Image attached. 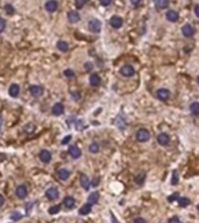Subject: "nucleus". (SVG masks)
Listing matches in <instances>:
<instances>
[{
	"instance_id": "f8f14e48",
	"label": "nucleus",
	"mask_w": 199,
	"mask_h": 223,
	"mask_svg": "<svg viewBox=\"0 0 199 223\" xmlns=\"http://www.w3.org/2000/svg\"><path fill=\"white\" fill-rule=\"evenodd\" d=\"M39 158L41 159L42 163H49L50 160H51V153L48 151V150H42L41 152H40V155H39Z\"/></svg>"
},
{
	"instance_id": "9b49d317",
	"label": "nucleus",
	"mask_w": 199,
	"mask_h": 223,
	"mask_svg": "<svg viewBox=\"0 0 199 223\" xmlns=\"http://www.w3.org/2000/svg\"><path fill=\"white\" fill-rule=\"evenodd\" d=\"M15 195L19 198V199H25L27 196V187L25 185H20L16 187L15 190Z\"/></svg>"
},
{
	"instance_id": "09e8293b",
	"label": "nucleus",
	"mask_w": 199,
	"mask_h": 223,
	"mask_svg": "<svg viewBox=\"0 0 199 223\" xmlns=\"http://www.w3.org/2000/svg\"><path fill=\"white\" fill-rule=\"evenodd\" d=\"M1 126H2V119L0 116V129H1Z\"/></svg>"
},
{
	"instance_id": "0eeeda50",
	"label": "nucleus",
	"mask_w": 199,
	"mask_h": 223,
	"mask_svg": "<svg viewBox=\"0 0 199 223\" xmlns=\"http://www.w3.org/2000/svg\"><path fill=\"white\" fill-rule=\"evenodd\" d=\"M169 142H170V137H169V135L165 134V133H161V134L157 136V143H158L159 145H162V147L168 145Z\"/></svg>"
},
{
	"instance_id": "3c124183",
	"label": "nucleus",
	"mask_w": 199,
	"mask_h": 223,
	"mask_svg": "<svg viewBox=\"0 0 199 223\" xmlns=\"http://www.w3.org/2000/svg\"><path fill=\"white\" fill-rule=\"evenodd\" d=\"M197 80H198V84H199V76H198V79H197Z\"/></svg>"
},
{
	"instance_id": "ddd939ff",
	"label": "nucleus",
	"mask_w": 199,
	"mask_h": 223,
	"mask_svg": "<svg viewBox=\"0 0 199 223\" xmlns=\"http://www.w3.org/2000/svg\"><path fill=\"white\" fill-rule=\"evenodd\" d=\"M69 155H70L72 158L77 159V158H79V157L82 156V151H80V149L78 148V147L73 145V147H70V148H69Z\"/></svg>"
},
{
	"instance_id": "4be33fe9",
	"label": "nucleus",
	"mask_w": 199,
	"mask_h": 223,
	"mask_svg": "<svg viewBox=\"0 0 199 223\" xmlns=\"http://www.w3.org/2000/svg\"><path fill=\"white\" fill-rule=\"evenodd\" d=\"M57 176H58V178L61 180H66L70 177V172L66 170V169H61V170H58V172H57Z\"/></svg>"
},
{
	"instance_id": "a18cd8bd",
	"label": "nucleus",
	"mask_w": 199,
	"mask_h": 223,
	"mask_svg": "<svg viewBox=\"0 0 199 223\" xmlns=\"http://www.w3.org/2000/svg\"><path fill=\"white\" fill-rule=\"evenodd\" d=\"M130 2H132L134 6H137V5L141 2V0H130Z\"/></svg>"
},
{
	"instance_id": "c756f323",
	"label": "nucleus",
	"mask_w": 199,
	"mask_h": 223,
	"mask_svg": "<svg viewBox=\"0 0 199 223\" xmlns=\"http://www.w3.org/2000/svg\"><path fill=\"white\" fill-rule=\"evenodd\" d=\"M89 151H90L91 153H97V152H99V145H98L97 143H91L90 147H89Z\"/></svg>"
},
{
	"instance_id": "c03bdc74",
	"label": "nucleus",
	"mask_w": 199,
	"mask_h": 223,
	"mask_svg": "<svg viewBox=\"0 0 199 223\" xmlns=\"http://www.w3.org/2000/svg\"><path fill=\"white\" fill-rule=\"evenodd\" d=\"M195 14L199 18V5H196V6H195Z\"/></svg>"
},
{
	"instance_id": "7c9ffc66",
	"label": "nucleus",
	"mask_w": 199,
	"mask_h": 223,
	"mask_svg": "<svg viewBox=\"0 0 199 223\" xmlns=\"http://www.w3.org/2000/svg\"><path fill=\"white\" fill-rule=\"evenodd\" d=\"M89 0H75V5H76V7L78 8V10H80V8H83L84 6H85V4Z\"/></svg>"
},
{
	"instance_id": "5701e85b",
	"label": "nucleus",
	"mask_w": 199,
	"mask_h": 223,
	"mask_svg": "<svg viewBox=\"0 0 199 223\" xmlns=\"http://www.w3.org/2000/svg\"><path fill=\"white\" fill-rule=\"evenodd\" d=\"M100 77H99V74L97 73H92L91 76H90V84L92 86H98L99 84H100Z\"/></svg>"
},
{
	"instance_id": "de8ad7c7",
	"label": "nucleus",
	"mask_w": 199,
	"mask_h": 223,
	"mask_svg": "<svg viewBox=\"0 0 199 223\" xmlns=\"http://www.w3.org/2000/svg\"><path fill=\"white\" fill-rule=\"evenodd\" d=\"M77 92H73L72 93V96L75 98V99H79V94H76Z\"/></svg>"
},
{
	"instance_id": "f257e3e1",
	"label": "nucleus",
	"mask_w": 199,
	"mask_h": 223,
	"mask_svg": "<svg viewBox=\"0 0 199 223\" xmlns=\"http://www.w3.org/2000/svg\"><path fill=\"white\" fill-rule=\"evenodd\" d=\"M149 138H150V134H149V131L147 130L146 128H141V129H139L136 131V139L139 142H141V143L148 142Z\"/></svg>"
},
{
	"instance_id": "6ab92c4d",
	"label": "nucleus",
	"mask_w": 199,
	"mask_h": 223,
	"mask_svg": "<svg viewBox=\"0 0 199 223\" xmlns=\"http://www.w3.org/2000/svg\"><path fill=\"white\" fill-rule=\"evenodd\" d=\"M167 19H168V21H170V22H176L178 20V18H179V15H178V13L176 11H168L167 12Z\"/></svg>"
},
{
	"instance_id": "9d476101",
	"label": "nucleus",
	"mask_w": 199,
	"mask_h": 223,
	"mask_svg": "<svg viewBox=\"0 0 199 223\" xmlns=\"http://www.w3.org/2000/svg\"><path fill=\"white\" fill-rule=\"evenodd\" d=\"M29 92H31V94L34 98H39V96H41L43 94V88L39 85H33L29 88Z\"/></svg>"
},
{
	"instance_id": "cd10ccee",
	"label": "nucleus",
	"mask_w": 199,
	"mask_h": 223,
	"mask_svg": "<svg viewBox=\"0 0 199 223\" xmlns=\"http://www.w3.org/2000/svg\"><path fill=\"white\" fill-rule=\"evenodd\" d=\"M178 203H179L180 207H186V206H189L191 203V201L189 200L188 198H178Z\"/></svg>"
},
{
	"instance_id": "4468645a",
	"label": "nucleus",
	"mask_w": 199,
	"mask_h": 223,
	"mask_svg": "<svg viewBox=\"0 0 199 223\" xmlns=\"http://www.w3.org/2000/svg\"><path fill=\"white\" fill-rule=\"evenodd\" d=\"M8 92H10V96H12V98H18V96H19V93H20V86L18 85V84H12V85L10 86Z\"/></svg>"
},
{
	"instance_id": "37998d69",
	"label": "nucleus",
	"mask_w": 199,
	"mask_h": 223,
	"mask_svg": "<svg viewBox=\"0 0 199 223\" xmlns=\"http://www.w3.org/2000/svg\"><path fill=\"white\" fill-rule=\"evenodd\" d=\"M98 184H99V178H97V177H95V178L93 179V181H92V184H91V185H92L93 187H97V185H98Z\"/></svg>"
},
{
	"instance_id": "dca6fc26",
	"label": "nucleus",
	"mask_w": 199,
	"mask_h": 223,
	"mask_svg": "<svg viewBox=\"0 0 199 223\" xmlns=\"http://www.w3.org/2000/svg\"><path fill=\"white\" fill-rule=\"evenodd\" d=\"M44 7H45V10H47L48 12H50V13H52V12H55L56 10H57L58 5H57V2H56L55 0H48V1L45 2Z\"/></svg>"
},
{
	"instance_id": "a878e982",
	"label": "nucleus",
	"mask_w": 199,
	"mask_h": 223,
	"mask_svg": "<svg viewBox=\"0 0 199 223\" xmlns=\"http://www.w3.org/2000/svg\"><path fill=\"white\" fill-rule=\"evenodd\" d=\"M190 110L193 115H198L199 114V102H192L190 106Z\"/></svg>"
},
{
	"instance_id": "473e14b6",
	"label": "nucleus",
	"mask_w": 199,
	"mask_h": 223,
	"mask_svg": "<svg viewBox=\"0 0 199 223\" xmlns=\"http://www.w3.org/2000/svg\"><path fill=\"white\" fill-rule=\"evenodd\" d=\"M10 217H12V220H14V221H18V220H21L22 219V215H21L20 213H12V215H10Z\"/></svg>"
},
{
	"instance_id": "f3484780",
	"label": "nucleus",
	"mask_w": 199,
	"mask_h": 223,
	"mask_svg": "<svg viewBox=\"0 0 199 223\" xmlns=\"http://www.w3.org/2000/svg\"><path fill=\"white\" fill-rule=\"evenodd\" d=\"M63 204H64L65 208L71 209V208L75 207V204H76V200L73 199L72 196H66V198H64V200H63Z\"/></svg>"
},
{
	"instance_id": "4c0bfd02",
	"label": "nucleus",
	"mask_w": 199,
	"mask_h": 223,
	"mask_svg": "<svg viewBox=\"0 0 199 223\" xmlns=\"http://www.w3.org/2000/svg\"><path fill=\"white\" fill-rule=\"evenodd\" d=\"M178 182V177H177V172L174 171V177H172V180H171V184L172 185H176Z\"/></svg>"
},
{
	"instance_id": "2eb2a0df",
	"label": "nucleus",
	"mask_w": 199,
	"mask_h": 223,
	"mask_svg": "<svg viewBox=\"0 0 199 223\" xmlns=\"http://www.w3.org/2000/svg\"><path fill=\"white\" fill-rule=\"evenodd\" d=\"M68 19H69V21L71 22V23H76V22H78L80 20V15H79L78 12L70 11L68 13Z\"/></svg>"
},
{
	"instance_id": "ea45409f",
	"label": "nucleus",
	"mask_w": 199,
	"mask_h": 223,
	"mask_svg": "<svg viewBox=\"0 0 199 223\" xmlns=\"http://www.w3.org/2000/svg\"><path fill=\"white\" fill-rule=\"evenodd\" d=\"M99 1H100V4H101L103 6H105V7H106V6H110L111 2H112V0H99Z\"/></svg>"
},
{
	"instance_id": "b1692460",
	"label": "nucleus",
	"mask_w": 199,
	"mask_h": 223,
	"mask_svg": "<svg viewBox=\"0 0 199 223\" xmlns=\"http://www.w3.org/2000/svg\"><path fill=\"white\" fill-rule=\"evenodd\" d=\"M98 200H99V193H98V192H93V193H91V194L89 195V198H87V202L91 203V204L97 203Z\"/></svg>"
},
{
	"instance_id": "6e6552de",
	"label": "nucleus",
	"mask_w": 199,
	"mask_h": 223,
	"mask_svg": "<svg viewBox=\"0 0 199 223\" xmlns=\"http://www.w3.org/2000/svg\"><path fill=\"white\" fill-rule=\"evenodd\" d=\"M122 23H124L122 18H120V16H118V15L112 16V18H111V20H110V24H111L113 28H115V29L120 28V27L122 26Z\"/></svg>"
},
{
	"instance_id": "2f4dec72",
	"label": "nucleus",
	"mask_w": 199,
	"mask_h": 223,
	"mask_svg": "<svg viewBox=\"0 0 199 223\" xmlns=\"http://www.w3.org/2000/svg\"><path fill=\"white\" fill-rule=\"evenodd\" d=\"M5 11H6V13L8 14V15H13L14 14V7L12 6V5H6L5 6Z\"/></svg>"
},
{
	"instance_id": "423d86ee",
	"label": "nucleus",
	"mask_w": 199,
	"mask_h": 223,
	"mask_svg": "<svg viewBox=\"0 0 199 223\" xmlns=\"http://www.w3.org/2000/svg\"><path fill=\"white\" fill-rule=\"evenodd\" d=\"M182 33H183V35L185 36V37H191V36H193L195 35V28L190 24V23H186V24H184L183 26V28H182Z\"/></svg>"
},
{
	"instance_id": "7ed1b4c3",
	"label": "nucleus",
	"mask_w": 199,
	"mask_h": 223,
	"mask_svg": "<svg viewBox=\"0 0 199 223\" xmlns=\"http://www.w3.org/2000/svg\"><path fill=\"white\" fill-rule=\"evenodd\" d=\"M120 73L122 74V76H125V77H132V76H134V73H135V70H134V67L132 65L126 64V65H124L120 69Z\"/></svg>"
},
{
	"instance_id": "f704fd0d",
	"label": "nucleus",
	"mask_w": 199,
	"mask_h": 223,
	"mask_svg": "<svg viewBox=\"0 0 199 223\" xmlns=\"http://www.w3.org/2000/svg\"><path fill=\"white\" fill-rule=\"evenodd\" d=\"M64 76H65V77H68V78H72L73 76H75V72H73L72 70L68 69V70H65V71H64Z\"/></svg>"
},
{
	"instance_id": "393cba45",
	"label": "nucleus",
	"mask_w": 199,
	"mask_h": 223,
	"mask_svg": "<svg viewBox=\"0 0 199 223\" xmlns=\"http://www.w3.org/2000/svg\"><path fill=\"white\" fill-rule=\"evenodd\" d=\"M57 48H58L60 51L65 53V51H68V49H69V44L65 42V41H58V42H57Z\"/></svg>"
},
{
	"instance_id": "bb28decb",
	"label": "nucleus",
	"mask_w": 199,
	"mask_h": 223,
	"mask_svg": "<svg viewBox=\"0 0 199 223\" xmlns=\"http://www.w3.org/2000/svg\"><path fill=\"white\" fill-rule=\"evenodd\" d=\"M60 210H61V204H55V206H52V207L49 208L48 212H49L50 215H55V214L60 213Z\"/></svg>"
},
{
	"instance_id": "72a5a7b5",
	"label": "nucleus",
	"mask_w": 199,
	"mask_h": 223,
	"mask_svg": "<svg viewBox=\"0 0 199 223\" xmlns=\"http://www.w3.org/2000/svg\"><path fill=\"white\" fill-rule=\"evenodd\" d=\"M5 28H6V21H5V19L0 18V33L4 32Z\"/></svg>"
},
{
	"instance_id": "e433bc0d",
	"label": "nucleus",
	"mask_w": 199,
	"mask_h": 223,
	"mask_svg": "<svg viewBox=\"0 0 199 223\" xmlns=\"http://www.w3.org/2000/svg\"><path fill=\"white\" fill-rule=\"evenodd\" d=\"M176 199L178 200V193H174L171 196H169V198H168V201H169V202H174Z\"/></svg>"
},
{
	"instance_id": "39448f33",
	"label": "nucleus",
	"mask_w": 199,
	"mask_h": 223,
	"mask_svg": "<svg viewBox=\"0 0 199 223\" xmlns=\"http://www.w3.org/2000/svg\"><path fill=\"white\" fill-rule=\"evenodd\" d=\"M156 96L159 100L167 101L168 99H169V96H170V91L167 90V88H159V90H157Z\"/></svg>"
},
{
	"instance_id": "c85d7f7f",
	"label": "nucleus",
	"mask_w": 199,
	"mask_h": 223,
	"mask_svg": "<svg viewBox=\"0 0 199 223\" xmlns=\"http://www.w3.org/2000/svg\"><path fill=\"white\" fill-rule=\"evenodd\" d=\"M145 179H146V174L145 173H140L137 177H135V182L137 185H142Z\"/></svg>"
},
{
	"instance_id": "49530a36",
	"label": "nucleus",
	"mask_w": 199,
	"mask_h": 223,
	"mask_svg": "<svg viewBox=\"0 0 199 223\" xmlns=\"http://www.w3.org/2000/svg\"><path fill=\"white\" fill-rule=\"evenodd\" d=\"M4 202H5V199H4V196H2L1 194H0V207H1L2 204H4Z\"/></svg>"
},
{
	"instance_id": "f03ea898",
	"label": "nucleus",
	"mask_w": 199,
	"mask_h": 223,
	"mask_svg": "<svg viewBox=\"0 0 199 223\" xmlns=\"http://www.w3.org/2000/svg\"><path fill=\"white\" fill-rule=\"evenodd\" d=\"M89 29L92 33H99L101 30V22L98 19H92L89 21Z\"/></svg>"
},
{
	"instance_id": "1a4fd4ad",
	"label": "nucleus",
	"mask_w": 199,
	"mask_h": 223,
	"mask_svg": "<svg viewBox=\"0 0 199 223\" xmlns=\"http://www.w3.org/2000/svg\"><path fill=\"white\" fill-rule=\"evenodd\" d=\"M51 112L55 116H60V115H62L63 113H64V106H63L62 102H57V104H55V105L52 106Z\"/></svg>"
},
{
	"instance_id": "58836bf2",
	"label": "nucleus",
	"mask_w": 199,
	"mask_h": 223,
	"mask_svg": "<svg viewBox=\"0 0 199 223\" xmlns=\"http://www.w3.org/2000/svg\"><path fill=\"white\" fill-rule=\"evenodd\" d=\"M169 223H182V222H180V220L178 219L177 216H174V217H171L169 220Z\"/></svg>"
},
{
	"instance_id": "a19ab883",
	"label": "nucleus",
	"mask_w": 199,
	"mask_h": 223,
	"mask_svg": "<svg viewBox=\"0 0 199 223\" xmlns=\"http://www.w3.org/2000/svg\"><path fill=\"white\" fill-rule=\"evenodd\" d=\"M70 139H71V136L70 135H68V136H65V137L62 139V144H68L69 142H70Z\"/></svg>"
},
{
	"instance_id": "8fccbe9b",
	"label": "nucleus",
	"mask_w": 199,
	"mask_h": 223,
	"mask_svg": "<svg viewBox=\"0 0 199 223\" xmlns=\"http://www.w3.org/2000/svg\"><path fill=\"white\" fill-rule=\"evenodd\" d=\"M197 209H198V210H199V204H198V206H197Z\"/></svg>"
},
{
	"instance_id": "79ce46f5",
	"label": "nucleus",
	"mask_w": 199,
	"mask_h": 223,
	"mask_svg": "<svg viewBox=\"0 0 199 223\" xmlns=\"http://www.w3.org/2000/svg\"><path fill=\"white\" fill-rule=\"evenodd\" d=\"M134 223H147V221L145 219H142V217H137V219L134 220Z\"/></svg>"
},
{
	"instance_id": "c9c22d12",
	"label": "nucleus",
	"mask_w": 199,
	"mask_h": 223,
	"mask_svg": "<svg viewBox=\"0 0 199 223\" xmlns=\"http://www.w3.org/2000/svg\"><path fill=\"white\" fill-rule=\"evenodd\" d=\"M84 67H85V70L87 71V72H90V71H92V69H93V64L92 63H85V65H84Z\"/></svg>"
},
{
	"instance_id": "412c9836",
	"label": "nucleus",
	"mask_w": 199,
	"mask_h": 223,
	"mask_svg": "<svg viewBox=\"0 0 199 223\" xmlns=\"http://www.w3.org/2000/svg\"><path fill=\"white\" fill-rule=\"evenodd\" d=\"M155 6L157 10H164L169 6V0H155Z\"/></svg>"
},
{
	"instance_id": "20e7f679",
	"label": "nucleus",
	"mask_w": 199,
	"mask_h": 223,
	"mask_svg": "<svg viewBox=\"0 0 199 223\" xmlns=\"http://www.w3.org/2000/svg\"><path fill=\"white\" fill-rule=\"evenodd\" d=\"M58 195H60V192H58V190H57L56 187H50V188H48V190L45 191V196H47L49 200H55V199H57Z\"/></svg>"
},
{
	"instance_id": "aec40b11",
	"label": "nucleus",
	"mask_w": 199,
	"mask_h": 223,
	"mask_svg": "<svg viewBox=\"0 0 199 223\" xmlns=\"http://www.w3.org/2000/svg\"><path fill=\"white\" fill-rule=\"evenodd\" d=\"M91 209H92V204L87 202V203H85V204L82 206V208L79 209V214L80 215H87V214L91 213Z\"/></svg>"
},
{
	"instance_id": "a211bd4d",
	"label": "nucleus",
	"mask_w": 199,
	"mask_h": 223,
	"mask_svg": "<svg viewBox=\"0 0 199 223\" xmlns=\"http://www.w3.org/2000/svg\"><path fill=\"white\" fill-rule=\"evenodd\" d=\"M79 181H80V186L83 187L85 191H87V190L90 188V186H91V182H90V180H89L87 176H85V174H82V176H80V179H79Z\"/></svg>"
}]
</instances>
